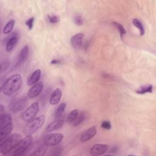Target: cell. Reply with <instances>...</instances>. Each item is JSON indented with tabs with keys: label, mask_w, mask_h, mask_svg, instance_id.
<instances>
[{
	"label": "cell",
	"mask_w": 156,
	"mask_h": 156,
	"mask_svg": "<svg viewBox=\"0 0 156 156\" xmlns=\"http://www.w3.org/2000/svg\"><path fill=\"white\" fill-rule=\"evenodd\" d=\"M48 20L49 22L52 24H55L57 23L59 21V17L57 15H49L48 16Z\"/></svg>",
	"instance_id": "27"
},
{
	"label": "cell",
	"mask_w": 156,
	"mask_h": 156,
	"mask_svg": "<svg viewBox=\"0 0 156 156\" xmlns=\"http://www.w3.org/2000/svg\"><path fill=\"white\" fill-rule=\"evenodd\" d=\"M96 133L97 128L95 126H93L82 133L80 137V140L82 142L87 141L88 140H90V139L93 138L95 136Z\"/></svg>",
	"instance_id": "11"
},
{
	"label": "cell",
	"mask_w": 156,
	"mask_h": 156,
	"mask_svg": "<svg viewBox=\"0 0 156 156\" xmlns=\"http://www.w3.org/2000/svg\"><path fill=\"white\" fill-rule=\"evenodd\" d=\"M4 106H3L2 104H1V105H0V113H1V115L4 113Z\"/></svg>",
	"instance_id": "34"
},
{
	"label": "cell",
	"mask_w": 156,
	"mask_h": 156,
	"mask_svg": "<svg viewBox=\"0 0 156 156\" xmlns=\"http://www.w3.org/2000/svg\"><path fill=\"white\" fill-rule=\"evenodd\" d=\"M74 23L76 25L82 26L83 24V18L81 16L76 15V16H74Z\"/></svg>",
	"instance_id": "28"
},
{
	"label": "cell",
	"mask_w": 156,
	"mask_h": 156,
	"mask_svg": "<svg viewBox=\"0 0 156 156\" xmlns=\"http://www.w3.org/2000/svg\"><path fill=\"white\" fill-rule=\"evenodd\" d=\"M12 129H13V124L12 122L9 124L5 127L1 128L0 129V140L4 139L7 137L8 136H9V135L12 132Z\"/></svg>",
	"instance_id": "18"
},
{
	"label": "cell",
	"mask_w": 156,
	"mask_h": 156,
	"mask_svg": "<svg viewBox=\"0 0 156 156\" xmlns=\"http://www.w3.org/2000/svg\"><path fill=\"white\" fill-rule=\"evenodd\" d=\"M34 147L35 149L32 151L33 152L31 153L30 155L40 156V155H43L44 154L45 151L47 149L48 146L43 141V143H40L37 146H36V144H35V146Z\"/></svg>",
	"instance_id": "17"
},
{
	"label": "cell",
	"mask_w": 156,
	"mask_h": 156,
	"mask_svg": "<svg viewBox=\"0 0 156 156\" xmlns=\"http://www.w3.org/2000/svg\"><path fill=\"white\" fill-rule=\"evenodd\" d=\"M34 17H31L29 18L26 21V24L29 28V30H31L33 28L34 26Z\"/></svg>",
	"instance_id": "30"
},
{
	"label": "cell",
	"mask_w": 156,
	"mask_h": 156,
	"mask_svg": "<svg viewBox=\"0 0 156 156\" xmlns=\"http://www.w3.org/2000/svg\"><path fill=\"white\" fill-rule=\"evenodd\" d=\"M53 152L51 154V155H55V152H57V155H60V153H59L60 152H62L60 150V147H57V148H54V149H52Z\"/></svg>",
	"instance_id": "32"
},
{
	"label": "cell",
	"mask_w": 156,
	"mask_h": 156,
	"mask_svg": "<svg viewBox=\"0 0 156 156\" xmlns=\"http://www.w3.org/2000/svg\"><path fill=\"white\" fill-rule=\"evenodd\" d=\"M64 123V120L62 119H57L48 125L46 127V132H50L59 129L62 127Z\"/></svg>",
	"instance_id": "15"
},
{
	"label": "cell",
	"mask_w": 156,
	"mask_h": 156,
	"mask_svg": "<svg viewBox=\"0 0 156 156\" xmlns=\"http://www.w3.org/2000/svg\"><path fill=\"white\" fill-rule=\"evenodd\" d=\"M132 23H133V24L134 25V26H135L136 28H138V30H140V35L141 36L143 35L145 33V30H144V27L143 25L140 22V21L136 18H135V19H133Z\"/></svg>",
	"instance_id": "25"
},
{
	"label": "cell",
	"mask_w": 156,
	"mask_h": 156,
	"mask_svg": "<svg viewBox=\"0 0 156 156\" xmlns=\"http://www.w3.org/2000/svg\"><path fill=\"white\" fill-rule=\"evenodd\" d=\"M14 24H15V21L13 20H11L9 21H8L3 28V30H2L3 34H7L10 33L13 29Z\"/></svg>",
	"instance_id": "24"
},
{
	"label": "cell",
	"mask_w": 156,
	"mask_h": 156,
	"mask_svg": "<svg viewBox=\"0 0 156 156\" xmlns=\"http://www.w3.org/2000/svg\"><path fill=\"white\" fill-rule=\"evenodd\" d=\"M28 98L27 96H23L14 99L9 104V109L13 112L22 110L27 105Z\"/></svg>",
	"instance_id": "6"
},
{
	"label": "cell",
	"mask_w": 156,
	"mask_h": 156,
	"mask_svg": "<svg viewBox=\"0 0 156 156\" xmlns=\"http://www.w3.org/2000/svg\"><path fill=\"white\" fill-rule=\"evenodd\" d=\"M60 60H58V59H53L51 61V64L52 65H57V64H59L60 63Z\"/></svg>",
	"instance_id": "33"
},
{
	"label": "cell",
	"mask_w": 156,
	"mask_h": 156,
	"mask_svg": "<svg viewBox=\"0 0 156 156\" xmlns=\"http://www.w3.org/2000/svg\"><path fill=\"white\" fill-rule=\"evenodd\" d=\"M65 108H66V104L65 102L61 103L57 107V108L55 111V114H54V116H55V118L56 119H59L62 116V115L63 114V112H65Z\"/></svg>",
	"instance_id": "20"
},
{
	"label": "cell",
	"mask_w": 156,
	"mask_h": 156,
	"mask_svg": "<svg viewBox=\"0 0 156 156\" xmlns=\"http://www.w3.org/2000/svg\"><path fill=\"white\" fill-rule=\"evenodd\" d=\"M78 110L77 109H74L71 110L69 113L68 114L67 118H66V121L69 124H73V122L75 121L76 119L77 115H78Z\"/></svg>",
	"instance_id": "22"
},
{
	"label": "cell",
	"mask_w": 156,
	"mask_h": 156,
	"mask_svg": "<svg viewBox=\"0 0 156 156\" xmlns=\"http://www.w3.org/2000/svg\"><path fill=\"white\" fill-rule=\"evenodd\" d=\"M23 83L22 76L20 74H15L9 77L2 86L1 91L4 95L10 96L19 90Z\"/></svg>",
	"instance_id": "1"
},
{
	"label": "cell",
	"mask_w": 156,
	"mask_h": 156,
	"mask_svg": "<svg viewBox=\"0 0 156 156\" xmlns=\"http://www.w3.org/2000/svg\"><path fill=\"white\" fill-rule=\"evenodd\" d=\"M62 95V92L61 89L59 88H55L52 91V93L50 96L49 103L52 105L57 104L61 99Z\"/></svg>",
	"instance_id": "13"
},
{
	"label": "cell",
	"mask_w": 156,
	"mask_h": 156,
	"mask_svg": "<svg viewBox=\"0 0 156 156\" xmlns=\"http://www.w3.org/2000/svg\"><path fill=\"white\" fill-rule=\"evenodd\" d=\"M41 74V71L40 69H37L35 71H34L27 79V85H33L37 83L39 79H40Z\"/></svg>",
	"instance_id": "16"
},
{
	"label": "cell",
	"mask_w": 156,
	"mask_h": 156,
	"mask_svg": "<svg viewBox=\"0 0 156 156\" xmlns=\"http://www.w3.org/2000/svg\"><path fill=\"white\" fill-rule=\"evenodd\" d=\"M101 127H102V128H103L104 129H107V130H109L112 128L111 124H110V121H102L101 123Z\"/></svg>",
	"instance_id": "31"
},
{
	"label": "cell",
	"mask_w": 156,
	"mask_h": 156,
	"mask_svg": "<svg viewBox=\"0 0 156 156\" xmlns=\"http://www.w3.org/2000/svg\"><path fill=\"white\" fill-rule=\"evenodd\" d=\"M21 139L22 135L16 133L0 140V153L2 155L9 154Z\"/></svg>",
	"instance_id": "2"
},
{
	"label": "cell",
	"mask_w": 156,
	"mask_h": 156,
	"mask_svg": "<svg viewBox=\"0 0 156 156\" xmlns=\"http://www.w3.org/2000/svg\"><path fill=\"white\" fill-rule=\"evenodd\" d=\"M19 40V35L17 32H13L7 39L6 46H5V51L8 52H11L16 44H17Z\"/></svg>",
	"instance_id": "9"
},
{
	"label": "cell",
	"mask_w": 156,
	"mask_h": 156,
	"mask_svg": "<svg viewBox=\"0 0 156 156\" xmlns=\"http://www.w3.org/2000/svg\"><path fill=\"white\" fill-rule=\"evenodd\" d=\"M33 138L31 135H27L24 138L21 139L17 144L9 152L12 155H19L24 153L30 146L32 143Z\"/></svg>",
	"instance_id": "3"
},
{
	"label": "cell",
	"mask_w": 156,
	"mask_h": 156,
	"mask_svg": "<svg viewBox=\"0 0 156 156\" xmlns=\"http://www.w3.org/2000/svg\"><path fill=\"white\" fill-rule=\"evenodd\" d=\"M112 24L118 29V31L119 32V34H120V37H121V38H122V36L126 34V29H124V26L119 23H117V22H113Z\"/></svg>",
	"instance_id": "26"
},
{
	"label": "cell",
	"mask_w": 156,
	"mask_h": 156,
	"mask_svg": "<svg viewBox=\"0 0 156 156\" xmlns=\"http://www.w3.org/2000/svg\"><path fill=\"white\" fill-rule=\"evenodd\" d=\"M12 116L9 113H3L0 115V129L12 122Z\"/></svg>",
	"instance_id": "19"
},
{
	"label": "cell",
	"mask_w": 156,
	"mask_h": 156,
	"mask_svg": "<svg viewBox=\"0 0 156 156\" xmlns=\"http://www.w3.org/2000/svg\"><path fill=\"white\" fill-rule=\"evenodd\" d=\"M29 54V47L27 45L24 46L20 52L17 57V61L16 63V66H19L22 65L27 59Z\"/></svg>",
	"instance_id": "12"
},
{
	"label": "cell",
	"mask_w": 156,
	"mask_h": 156,
	"mask_svg": "<svg viewBox=\"0 0 156 156\" xmlns=\"http://www.w3.org/2000/svg\"><path fill=\"white\" fill-rule=\"evenodd\" d=\"M108 146L107 144H96L91 147L90 150V154L93 156L100 155L104 154L108 150Z\"/></svg>",
	"instance_id": "8"
},
{
	"label": "cell",
	"mask_w": 156,
	"mask_h": 156,
	"mask_svg": "<svg viewBox=\"0 0 156 156\" xmlns=\"http://www.w3.org/2000/svg\"><path fill=\"white\" fill-rule=\"evenodd\" d=\"M39 111V104L38 102H33L23 113L21 117L24 121H29L37 115Z\"/></svg>",
	"instance_id": "5"
},
{
	"label": "cell",
	"mask_w": 156,
	"mask_h": 156,
	"mask_svg": "<svg viewBox=\"0 0 156 156\" xmlns=\"http://www.w3.org/2000/svg\"><path fill=\"white\" fill-rule=\"evenodd\" d=\"M63 135L60 133H51L44 138V143L48 146H54L58 144L63 140Z\"/></svg>",
	"instance_id": "7"
},
{
	"label": "cell",
	"mask_w": 156,
	"mask_h": 156,
	"mask_svg": "<svg viewBox=\"0 0 156 156\" xmlns=\"http://www.w3.org/2000/svg\"><path fill=\"white\" fill-rule=\"evenodd\" d=\"M85 119V115L83 112H81L80 113H78V115H77L76 119H75V121L73 122V125L74 127L79 126L83 122Z\"/></svg>",
	"instance_id": "23"
},
{
	"label": "cell",
	"mask_w": 156,
	"mask_h": 156,
	"mask_svg": "<svg viewBox=\"0 0 156 156\" xmlns=\"http://www.w3.org/2000/svg\"><path fill=\"white\" fill-rule=\"evenodd\" d=\"M153 91V87L152 85H143L140 87L136 91V93L140 94H143L146 93H151Z\"/></svg>",
	"instance_id": "21"
},
{
	"label": "cell",
	"mask_w": 156,
	"mask_h": 156,
	"mask_svg": "<svg viewBox=\"0 0 156 156\" xmlns=\"http://www.w3.org/2000/svg\"><path fill=\"white\" fill-rule=\"evenodd\" d=\"M44 116L40 115L29 121L25 126L24 131L27 135H32L39 129L44 124Z\"/></svg>",
	"instance_id": "4"
},
{
	"label": "cell",
	"mask_w": 156,
	"mask_h": 156,
	"mask_svg": "<svg viewBox=\"0 0 156 156\" xmlns=\"http://www.w3.org/2000/svg\"><path fill=\"white\" fill-rule=\"evenodd\" d=\"M83 34L82 33H78L72 36L70 39V42L72 46L75 49H79L82 44V40Z\"/></svg>",
	"instance_id": "14"
},
{
	"label": "cell",
	"mask_w": 156,
	"mask_h": 156,
	"mask_svg": "<svg viewBox=\"0 0 156 156\" xmlns=\"http://www.w3.org/2000/svg\"><path fill=\"white\" fill-rule=\"evenodd\" d=\"M9 66V62L7 60H4V62H2L1 64V73H2L3 72L5 71Z\"/></svg>",
	"instance_id": "29"
},
{
	"label": "cell",
	"mask_w": 156,
	"mask_h": 156,
	"mask_svg": "<svg viewBox=\"0 0 156 156\" xmlns=\"http://www.w3.org/2000/svg\"><path fill=\"white\" fill-rule=\"evenodd\" d=\"M43 88V83L42 82H39L34 84L28 91L27 97L30 99H34L37 97L41 92Z\"/></svg>",
	"instance_id": "10"
}]
</instances>
